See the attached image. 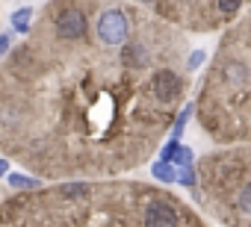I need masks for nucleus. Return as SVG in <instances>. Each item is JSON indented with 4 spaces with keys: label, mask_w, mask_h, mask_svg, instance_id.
<instances>
[{
    "label": "nucleus",
    "mask_w": 251,
    "mask_h": 227,
    "mask_svg": "<svg viewBox=\"0 0 251 227\" xmlns=\"http://www.w3.org/2000/svg\"><path fill=\"white\" fill-rule=\"evenodd\" d=\"M242 3L245 0H216V15L219 18H233V15H239Z\"/></svg>",
    "instance_id": "8"
},
{
    "label": "nucleus",
    "mask_w": 251,
    "mask_h": 227,
    "mask_svg": "<svg viewBox=\"0 0 251 227\" xmlns=\"http://www.w3.org/2000/svg\"><path fill=\"white\" fill-rule=\"evenodd\" d=\"M6 180H9L12 189H39V180L24 177V174H6Z\"/></svg>",
    "instance_id": "9"
},
{
    "label": "nucleus",
    "mask_w": 251,
    "mask_h": 227,
    "mask_svg": "<svg viewBox=\"0 0 251 227\" xmlns=\"http://www.w3.org/2000/svg\"><path fill=\"white\" fill-rule=\"evenodd\" d=\"M154 177L163 180V183H175V180H177V165L169 162V159H160V162L154 165Z\"/></svg>",
    "instance_id": "7"
},
{
    "label": "nucleus",
    "mask_w": 251,
    "mask_h": 227,
    "mask_svg": "<svg viewBox=\"0 0 251 227\" xmlns=\"http://www.w3.org/2000/svg\"><path fill=\"white\" fill-rule=\"evenodd\" d=\"M204 201L227 227H251V154L210 157L201 165Z\"/></svg>",
    "instance_id": "2"
},
{
    "label": "nucleus",
    "mask_w": 251,
    "mask_h": 227,
    "mask_svg": "<svg viewBox=\"0 0 251 227\" xmlns=\"http://www.w3.org/2000/svg\"><path fill=\"white\" fill-rule=\"evenodd\" d=\"M139 3H157V0H139Z\"/></svg>",
    "instance_id": "14"
},
{
    "label": "nucleus",
    "mask_w": 251,
    "mask_h": 227,
    "mask_svg": "<svg viewBox=\"0 0 251 227\" xmlns=\"http://www.w3.org/2000/svg\"><path fill=\"white\" fill-rule=\"evenodd\" d=\"M198 115L225 142L251 139V21L225 39L201 91Z\"/></svg>",
    "instance_id": "1"
},
{
    "label": "nucleus",
    "mask_w": 251,
    "mask_h": 227,
    "mask_svg": "<svg viewBox=\"0 0 251 227\" xmlns=\"http://www.w3.org/2000/svg\"><path fill=\"white\" fill-rule=\"evenodd\" d=\"M201 62H204V50H195V53H192V56L186 59V68H189V71H195V68H198Z\"/></svg>",
    "instance_id": "11"
},
{
    "label": "nucleus",
    "mask_w": 251,
    "mask_h": 227,
    "mask_svg": "<svg viewBox=\"0 0 251 227\" xmlns=\"http://www.w3.org/2000/svg\"><path fill=\"white\" fill-rule=\"evenodd\" d=\"M9 42H12L9 36H0V59H3V53L9 50Z\"/></svg>",
    "instance_id": "12"
},
{
    "label": "nucleus",
    "mask_w": 251,
    "mask_h": 227,
    "mask_svg": "<svg viewBox=\"0 0 251 227\" xmlns=\"http://www.w3.org/2000/svg\"><path fill=\"white\" fill-rule=\"evenodd\" d=\"M95 36L106 47H121L130 42V18L121 9H103L95 24Z\"/></svg>",
    "instance_id": "3"
},
{
    "label": "nucleus",
    "mask_w": 251,
    "mask_h": 227,
    "mask_svg": "<svg viewBox=\"0 0 251 227\" xmlns=\"http://www.w3.org/2000/svg\"><path fill=\"white\" fill-rule=\"evenodd\" d=\"M177 183H180V186H186V189H192V186L198 183V174L192 171V165H183V168H177Z\"/></svg>",
    "instance_id": "10"
},
{
    "label": "nucleus",
    "mask_w": 251,
    "mask_h": 227,
    "mask_svg": "<svg viewBox=\"0 0 251 227\" xmlns=\"http://www.w3.org/2000/svg\"><path fill=\"white\" fill-rule=\"evenodd\" d=\"M53 27H56V36H59V39H65V42H80V39L89 33V18H86L83 9L65 6V9L56 12Z\"/></svg>",
    "instance_id": "4"
},
{
    "label": "nucleus",
    "mask_w": 251,
    "mask_h": 227,
    "mask_svg": "<svg viewBox=\"0 0 251 227\" xmlns=\"http://www.w3.org/2000/svg\"><path fill=\"white\" fill-rule=\"evenodd\" d=\"M6 171H9V162H6V159H0V177H6Z\"/></svg>",
    "instance_id": "13"
},
{
    "label": "nucleus",
    "mask_w": 251,
    "mask_h": 227,
    "mask_svg": "<svg viewBox=\"0 0 251 227\" xmlns=\"http://www.w3.org/2000/svg\"><path fill=\"white\" fill-rule=\"evenodd\" d=\"M30 24H33V6H21L12 12V30L15 33H30Z\"/></svg>",
    "instance_id": "6"
},
{
    "label": "nucleus",
    "mask_w": 251,
    "mask_h": 227,
    "mask_svg": "<svg viewBox=\"0 0 251 227\" xmlns=\"http://www.w3.org/2000/svg\"><path fill=\"white\" fill-rule=\"evenodd\" d=\"M163 159H169V162H175L177 168H183V165H192V151L183 148L177 139H172V142L163 148Z\"/></svg>",
    "instance_id": "5"
}]
</instances>
